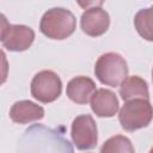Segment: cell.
Returning <instances> with one entry per match:
<instances>
[{
  "label": "cell",
  "mask_w": 153,
  "mask_h": 153,
  "mask_svg": "<svg viewBox=\"0 0 153 153\" xmlns=\"http://www.w3.org/2000/svg\"><path fill=\"white\" fill-rule=\"evenodd\" d=\"M94 92H96L94 81L91 78L84 75H79L69 80L66 88L67 97L76 104H87Z\"/></svg>",
  "instance_id": "obj_9"
},
{
  "label": "cell",
  "mask_w": 153,
  "mask_h": 153,
  "mask_svg": "<svg viewBox=\"0 0 153 153\" xmlns=\"http://www.w3.org/2000/svg\"><path fill=\"white\" fill-rule=\"evenodd\" d=\"M35 41V31L22 24L10 25L4 38L2 45L10 51H24L27 50Z\"/></svg>",
  "instance_id": "obj_7"
},
{
  "label": "cell",
  "mask_w": 153,
  "mask_h": 153,
  "mask_svg": "<svg viewBox=\"0 0 153 153\" xmlns=\"http://www.w3.org/2000/svg\"><path fill=\"white\" fill-rule=\"evenodd\" d=\"M100 153H135L131 141L124 135L109 137L102 146Z\"/></svg>",
  "instance_id": "obj_12"
},
{
  "label": "cell",
  "mask_w": 153,
  "mask_h": 153,
  "mask_svg": "<svg viewBox=\"0 0 153 153\" xmlns=\"http://www.w3.org/2000/svg\"><path fill=\"white\" fill-rule=\"evenodd\" d=\"M91 109L98 117H112L117 114L120 103L116 94L108 88H99L91 97Z\"/></svg>",
  "instance_id": "obj_8"
},
{
  "label": "cell",
  "mask_w": 153,
  "mask_h": 153,
  "mask_svg": "<svg viewBox=\"0 0 153 153\" xmlns=\"http://www.w3.org/2000/svg\"><path fill=\"white\" fill-rule=\"evenodd\" d=\"M10 117L14 123L26 124L42 120L44 117V109L31 100H19L12 105Z\"/></svg>",
  "instance_id": "obj_10"
},
{
  "label": "cell",
  "mask_w": 153,
  "mask_h": 153,
  "mask_svg": "<svg viewBox=\"0 0 153 153\" xmlns=\"http://www.w3.org/2000/svg\"><path fill=\"white\" fill-rule=\"evenodd\" d=\"M31 96L41 103L48 104L56 100L62 92V81L53 71L38 72L31 81Z\"/></svg>",
  "instance_id": "obj_4"
},
{
  "label": "cell",
  "mask_w": 153,
  "mask_h": 153,
  "mask_svg": "<svg viewBox=\"0 0 153 153\" xmlns=\"http://www.w3.org/2000/svg\"><path fill=\"white\" fill-rule=\"evenodd\" d=\"M134 25H135V29L139 32V35L142 38L151 42L153 39V36H152V7L140 10L134 17Z\"/></svg>",
  "instance_id": "obj_13"
},
{
  "label": "cell",
  "mask_w": 153,
  "mask_h": 153,
  "mask_svg": "<svg viewBox=\"0 0 153 153\" xmlns=\"http://www.w3.org/2000/svg\"><path fill=\"white\" fill-rule=\"evenodd\" d=\"M94 74L97 79L106 86H120L128 76L127 61L117 53L103 54L94 65Z\"/></svg>",
  "instance_id": "obj_2"
},
{
  "label": "cell",
  "mask_w": 153,
  "mask_h": 153,
  "mask_svg": "<svg viewBox=\"0 0 153 153\" xmlns=\"http://www.w3.org/2000/svg\"><path fill=\"white\" fill-rule=\"evenodd\" d=\"M76 27L75 16L67 8L53 7L41 18L39 30L50 39H65L73 35Z\"/></svg>",
  "instance_id": "obj_1"
},
{
  "label": "cell",
  "mask_w": 153,
  "mask_h": 153,
  "mask_svg": "<svg viewBox=\"0 0 153 153\" xmlns=\"http://www.w3.org/2000/svg\"><path fill=\"white\" fill-rule=\"evenodd\" d=\"M72 140L80 151L92 149L98 142V130L93 117L88 114L76 116L71 128Z\"/></svg>",
  "instance_id": "obj_5"
},
{
  "label": "cell",
  "mask_w": 153,
  "mask_h": 153,
  "mask_svg": "<svg viewBox=\"0 0 153 153\" xmlns=\"http://www.w3.org/2000/svg\"><path fill=\"white\" fill-rule=\"evenodd\" d=\"M120 96L124 102L133 99L149 100V91L146 80L139 75L127 76L120 85Z\"/></svg>",
  "instance_id": "obj_11"
},
{
  "label": "cell",
  "mask_w": 153,
  "mask_h": 153,
  "mask_svg": "<svg viewBox=\"0 0 153 153\" xmlns=\"http://www.w3.org/2000/svg\"><path fill=\"white\" fill-rule=\"evenodd\" d=\"M110 25V16L100 6L88 7L84 11L80 18V26L84 33L91 37L104 35Z\"/></svg>",
  "instance_id": "obj_6"
},
{
  "label": "cell",
  "mask_w": 153,
  "mask_h": 153,
  "mask_svg": "<svg viewBox=\"0 0 153 153\" xmlns=\"http://www.w3.org/2000/svg\"><path fill=\"white\" fill-rule=\"evenodd\" d=\"M121 127L127 131H135L147 127L152 121V105L146 99H133L124 103L118 114Z\"/></svg>",
  "instance_id": "obj_3"
},
{
  "label": "cell",
  "mask_w": 153,
  "mask_h": 153,
  "mask_svg": "<svg viewBox=\"0 0 153 153\" xmlns=\"http://www.w3.org/2000/svg\"><path fill=\"white\" fill-rule=\"evenodd\" d=\"M8 75V61L4 50L0 49V86L6 82Z\"/></svg>",
  "instance_id": "obj_14"
},
{
  "label": "cell",
  "mask_w": 153,
  "mask_h": 153,
  "mask_svg": "<svg viewBox=\"0 0 153 153\" xmlns=\"http://www.w3.org/2000/svg\"><path fill=\"white\" fill-rule=\"evenodd\" d=\"M10 23H8V20H7V18L2 14V13H0V41H2V38H4V36H5V33H6V31H7V29L10 27Z\"/></svg>",
  "instance_id": "obj_15"
}]
</instances>
